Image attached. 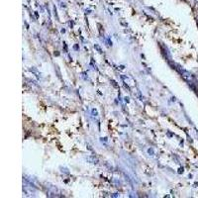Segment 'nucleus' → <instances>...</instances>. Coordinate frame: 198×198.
Segmentation results:
<instances>
[{"mask_svg":"<svg viewBox=\"0 0 198 198\" xmlns=\"http://www.w3.org/2000/svg\"><path fill=\"white\" fill-rule=\"evenodd\" d=\"M87 160H88L89 162H92V163H98V160H97L95 157H89V158H87Z\"/></svg>","mask_w":198,"mask_h":198,"instance_id":"nucleus-2","label":"nucleus"},{"mask_svg":"<svg viewBox=\"0 0 198 198\" xmlns=\"http://www.w3.org/2000/svg\"><path fill=\"white\" fill-rule=\"evenodd\" d=\"M94 48H95V49H96V50H97V51H98V52H99V53H102V50H101V49H100V48L98 47V46H97V45H95V46H94Z\"/></svg>","mask_w":198,"mask_h":198,"instance_id":"nucleus-3","label":"nucleus"},{"mask_svg":"<svg viewBox=\"0 0 198 198\" xmlns=\"http://www.w3.org/2000/svg\"><path fill=\"white\" fill-rule=\"evenodd\" d=\"M196 1H197V2H198V0H196Z\"/></svg>","mask_w":198,"mask_h":198,"instance_id":"nucleus-4","label":"nucleus"},{"mask_svg":"<svg viewBox=\"0 0 198 198\" xmlns=\"http://www.w3.org/2000/svg\"><path fill=\"white\" fill-rule=\"evenodd\" d=\"M176 70L179 71V73L181 74V76L183 77V79L185 80V81L193 88V89H195V87H194V85L196 84V79H195V77L190 73V72H188L186 70H182L179 65H177V68H176Z\"/></svg>","mask_w":198,"mask_h":198,"instance_id":"nucleus-1","label":"nucleus"}]
</instances>
